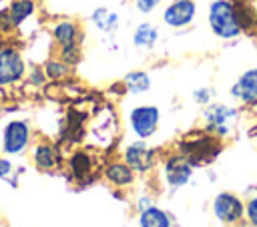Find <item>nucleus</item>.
<instances>
[{"label": "nucleus", "instance_id": "obj_31", "mask_svg": "<svg viewBox=\"0 0 257 227\" xmlns=\"http://www.w3.org/2000/svg\"><path fill=\"white\" fill-rule=\"evenodd\" d=\"M8 2H10V0H0V8H2V6H6Z\"/></svg>", "mask_w": 257, "mask_h": 227}, {"label": "nucleus", "instance_id": "obj_29", "mask_svg": "<svg viewBox=\"0 0 257 227\" xmlns=\"http://www.w3.org/2000/svg\"><path fill=\"white\" fill-rule=\"evenodd\" d=\"M14 169H16V165H14L12 157H6L0 153V181H8L14 173Z\"/></svg>", "mask_w": 257, "mask_h": 227}, {"label": "nucleus", "instance_id": "obj_28", "mask_svg": "<svg viewBox=\"0 0 257 227\" xmlns=\"http://www.w3.org/2000/svg\"><path fill=\"white\" fill-rule=\"evenodd\" d=\"M245 223L249 227H257V193L245 197Z\"/></svg>", "mask_w": 257, "mask_h": 227}, {"label": "nucleus", "instance_id": "obj_27", "mask_svg": "<svg viewBox=\"0 0 257 227\" xmlns=\"http://www.w3.org/2000/svg\"><path fill=\"white\" fill-rule=\"evenodd\" d=\"M161 2H163V0H131L135 12L141 14V16H151V14H155V12L161 8Z\"/></svg>", "mask_w": 257, "mask_h": 227}, {"label": "nucleus", "instance_id": "obj_17", "mask_svg": "<svg viewBox=\"0 0 257 227\" xmlns=\"http://www.w3.org/2000/svg\"><path fill=\"white\" fill-rule=\"evenodd\" d=\"M100 179L118 191H128L139 183V175L118 157V159H108L100 167Z\"/></svg>", "mask_w": 257, "mask_h": 227}, {"label": "nucleus", "instance_id": "obj_23", "mask_svg": "<svg viewBox=\"0 0 257 227\" xmlns=\"http://www.w3.org/2000/svg\"><path fill=\"white\" fill-rule=\"evenodd\" d=\"M40 64H42V68H44V74H46L48 82L58 84V82H64V80H68V78L72 76V68H70L64 60H60L54 52L48 54Z\"/></svg>", "mask_w": 257, "mask_h": 227}, {"label": "nucleus", "instance_id": "obj_5", "mask_svg": "<svg viewBox=\"0 0 257 227\" xmlns=\"http://www.w3.org/2000/svg\"><path fill=\"white\" fill-rule=\"evenodd\" d=\"M34 143V127L28 119H8L0 129V153L12 159L28 155Z\"/></svg>", "mask_w": 257, "mask_h": 227}, {"label": "nucleus", "instance_id": "obj_3", "mask_svg": "<svg viewBox=\"0 0 257 227\" xmlns=\"http://www.w3.org/2000/svg\"><path fill=\"white\" fill-rule=\"evenodd\" d=\"M239 121H241V106L235 102L213 100L211 104L201 108V127L223 141L235 135Z\"/></svg>", "mask_w": 257, "mask_h": 227}, {"label": "nucleus", "instance_id": "obj_24", "mask_svg": "<svg viewBox=\"0 0 257 227\" xmlns=\"http://www.w3.org/2000/svg\"><path fill=\"white\" fill-rule=\"evenodd\" d=\"M54 54L64 60L72 70L82 62V56H84V44H74V46H64V48H56Z\"/></svg>", "mask_w": 257, "mask_h": 227}, {"label": "nucleus", "instance_id": "obj_30", "mask_svg": "<svg viewBox=\"0 0 257 227\" xmlns=\"http://www.w3.org/2000/svg\"><path fill=\"white\" fill-rule=\"evenodd\" d=\"M153 203H157V201H155V195H153L151 191H145V193H139V195H137V199H135V211L139 213V211H143V209H147V207H151Z\"/></svg>", "mask_w": 257, "mask_h": 227}, {"label": "nucleus", "instance_id": "obj_8", "mask_svg": "<svg viewBox=\"0 0 257 227\" xmlns=\"http://www.w3.org/2000/svg\"><path fill=\"white\" fill-rule=\"evenodd\" d=\"M64 165H66L64 175L70 177V181H74L78 189H86L94 181L100 179V167L102 165L98 163V155H94L86 147L72 149L70 155L64 159Z\"/></svg>", "mask_w": 257, "mask_h": 227}, {"label": "nucleus", "instance_id": "obj_21", "mask_svg": "<svg viewBox=\"0 0 257 227\" xmlns=\"http://www.w3.org/2000/svg\"><path fill=\"white\" fill-rule=\"evenodd\" d=\"M120 80L126 88V94H131V96L147 94L153 88V74L145 68H133V70L124 72V76Z\"/></svg>", "mask_w": 257, "mask_h": 227}, {"label": "nucleus", "instance_id": "obj_1", "mask_svg": "<svg viewBox=\"0 0 257 227\" xmlns=\"http://www.w3.org/2000/svg\"><path fill=\"white\" fill-rule=\"evenodd\" d=\"M173 147L179 153H183L193 163L195 169H209L223 155L225 141L207 133L203 127H197L193 131H187Z\"/></svg>", "mask_w": 257, "mask_h": 227}, {"label": "nucleus", "instance_id": "obj_20", "mask_svg": "<svg viewBox=\"0 0 257 227\" xmlns=\"http://www.w3.org/2000/svg\"><path fill=\"white\" fill-rule=\"evenodd\" d=\"M137 227H177V219L169 209L159 203L137 213Z\"/></svg>", "mask_w": 257, "mask_h": 227}, {"label": "nucleus", "instance_id": "obj_22", "mask_svg": "<svg viewBox=\"0 0 257 227\" xmlns=\"http://www.w3.org/2000/svg\"><path fill=\"white\" fill-rule=\"evenodd\" d=\"M243 36H257V6L253 0H233Z\"/></svg>", "mask_w": 257, "mask_h": 227}, {"label": "nucleus", "instance_id": "obj_13", "mask_svg": "<svg viewBox=\"0 0 257 227\" xmlns=\"http://www.w3.org/2000/svg\"><path fill=\"white\" fill-rule=\"evenodd\" d=\"M199 16L197 0H169L161 8V22L169 30H185L195 24Z\"/></svg>", "mask_w": 257, "mask_h": 227}, {"label": "nucleus", "instance_id": "obj_9", "mask_svg": "<svg viewBox=\"0 0 257 227\" xmlns=\"http://www.w3.org/2000/svg\"><path fill=\"white\" fill-rule=\"evenodd\" d=\"M211 215L221 227H239L245 221V197L229 189L217 191L211 199Z\"/></svg>", "mask_w": 257, "mask_h": 227}, {"label": "nucleus", "instance_id": "obj_2", "mask_svg": "<svg viewBox=\"0 0 257 227\" xmlns=\"http://www.w3.org/2000/svg\"><path fill=\"white\" fill-rule=\"evenodd\" d=\"M157 171H159V181H161L163 189H167L169 193H177V191L189 187L197 173L193 163L183 153H179L175 147L163 149V157L159 161Z\"/></svg>", "mask_w": 257, "mask_h": 227}, {"label": "nucleus", "instance_id": "obj_18", "mask_svg": "<svg viewBox=\"0 0 257 227\" xmlns=\"http://www.w3.org/2000/svg\"><path fill=\"white\" fill-rule=\"evenodd\" d=\"M161 40V30L151 20H141L131 30V44L139 52H153Z\"/></svg>", "mask_w": 257, "mask_h": 227}, {"label": "nucleus", "instance_id": "obj_19", "mask_svg": "<svg viewBox=\"0 0 257 227\" xmlns=\"http://www.w3.org/2000/svg\"><path fill=\"white\" fill-rule=\"evenodd\" d=\"M88 22L102 38H110V36H116L120 28V14L108 6H96L90 12Z\"/></svg>", "mask_w": 257, "mask_h": 227}, {"label": "nucleus", "instance_id": "obj_4", "mask_svg": "<svg viewBox=\"0 0 257 227\" xmlns=\"http://www.w3.org/2000/svg\"><path fill=\"white\" fill-rule=\"evenodd\" d=\"M207 26L209 32L223 42H235L243 36L233 0H209L207 4Z\"/></svg>", "mask_w": 257, "mask_h": 227}, {"label": "nucleus", "instance_id": "obj_11", "mask_svg": "<svg viewBox=\"0 0 257 227\" xmlns=\"http://www.w3.org/2000/svg\"><path fill=\"white\" fill-rule=\"evenodd\" d=\"M118 129H120V121L114 106L104 104L96 108L90 125L86 127V133L96 147H110L112 143L118 141Z\"/></svg>", "mask_w": 257, "mask_h": 227}, {"label": "nucleus", "instance_id": "obj_16", "mask_svg": "<svg viewBox=\"0 0 257 227\" xmlns=\"http://www.w3.org/2000/svg\"><path fill=\"white\" fill-rule=\"evenodd\" d=\"M227 92L229 98L239 106H257V64L241 70Z\"/></svg>", "mask_w": 257, "mask_h": 227}, {"label": "nucleus", "instance_id": "obj_10", "mask_svg": "<svg viewBox=\"0 0 257 227\" xmlns=\"http://www.w3.org/2000/svg\"><path fill=\"white\" fill-rule=\"evenodd\" d=\"M28 58L22 48L14 44L0 46V88H14L24 82L28 72Z\"/></svg>", "mask_w": 257, "mask_h": 227}, {"label": "nucleus", "instance_id": "obj_25", "mask_svg": "<svg viewBox=\"0 0 257 227\" xmlns=\"http://www.w3.org/2000/svg\"><path fill=\"white\" fill-rule=\"evenodd\" d=\"M191 100H193L199 108H203V106L211 104L213 100H217V90H215V86H211V84L197 86V88H193V92H191Z\"/></svg>", "mask_w": 257, "mask_h": 227}, {"label": "nucleus", "instance_id": "obj_12", "mask_svg": "<svg viewBox=\"0 0 257 227\" xmlns=\"http://www.w3.org/2000/svg\"><path fill=\"white\" fill-rule=\"evenodd\" d=\"M30 165L44 175H54L64 171V155L58 143L50 139H34L30 151H28Z\"/></svg>", "mask_w": 257, "mask_h": 227}, {"label": "nucleus", "instance_id": "obj_26", "mask_svg": "<svg viewBox=\"0 0 257 227\" xmlns=\"http://www.w3.org/2000/svg\"><path fill=\"white\" fill-rule=\"evenodd\" d=\"M24 82H26V84H30V86H34V88H42V86H46V84H48V78H46L44 68H42V64H40V62H34V64H30V66H28V72H26Z\"/></svg>", "mask_w": 257, "mask_h": 227}, {"label": "nucleus", "instance_id": "obj_6", "mask_svg": "<svg viewBox=\"0 0 257 227\" xmlns=\"http://www.w3.org/2000/svg\"><path fill=\"white\" fill-rule=\"evenodd\" d=\"M163 123V110L155 102H137L124 110V129L135 139L151 141Z\"/></svg>", "mask_w": 257, "mask_h": 227}, {"label": "nucleus", "instance_id": "obj_15", "mask_svg": "<svg viewBox=\"0 0 257 227\" xmlns=\"http://www.w3.org/2000/svg\"><path fill=\"white\" fill-rule=\"evenodd\" d=\"M38 14V0H10L0 8V30H20Z\"/></svg>", "mask_w": 257, "mask_h": 227}, {"label": "nucleus", "instance_id": "obj_7", "mask_svg": "<svg viewBox=\"0 0 257 227\" xmlns=\"http://www.w3.org/2000/svg\"><path fill=\"white\" fill-rule=\"evenodd\" d=\"M163 157V149L159 145H153L145 139H131L120 147V159L139 175L147 177L153 171H157L159 161Z\"/></svg>", "mask_w": 257, "mask_h": 227}, {"label": "nucleus", "instance_id": "obj_14", "mask_svg": "<svg viewBox=\"0 0 257 227\" xmlns=\"http://www.w3.org/2000/svg\"><path fill=\"white\" fill-rule=\"evenodd\" d=\"M48 36L52 42V48H64V46H74V44H84L86 30L78 18L70 16H60L50 22L48 26Z\"/></svg>", "mask_w": 257, "mask_h": 227}]
</instances>
